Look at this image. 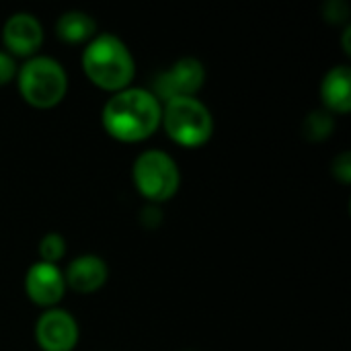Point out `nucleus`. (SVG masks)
<instances>
[{
  "label": "nucleus",
  "instance_id": "obj_15",
  "mask_svg": "<svg viewBox=\"0 0 351 351\" xmlns=\"http://www.w3.org/2000/svg\"><path fill=\"white\" fill-rule=\"evenodd\" d=\"M331 173L333 177L343 183V185H350L351 183V152H341L339 156H335L333 165H331Z\"/></svg>",
  "mask_w": 351,
  "mask_h": 351
},
{
  "label": "nucleus",
  "instance_id": "obj_17",
  "mask_svg": "<svg viewBox=\"0 0 351 351\" xmlns=\"http://www.w3.org/2000/svg\"><path fill=\"white\" fill-rule=\"evenodd\" d=\"M16 72H19V66H16L14 58L0 49V86L12 82L16 78Z\"/></svg>",
  "mask_w": 351,
  "mask_h": 351
},
{
  "label": "nucleus",
  "instance_id": "obj_14",
  "mask_svg": "<svg viewBox=\"0 0 351 351\" xmlns=\"http://www.w3.org/2000/svg\"><path fill=\"white\" fill-rule=\"evenodd\" d=\"M37 251H39V257L43 263L58 265V261H62L66 255V241L60 232H47L41 237Z\"/></svg>",
  "mask_w": 351,
  "mask_h": 351
},
{
  "label": "nucleus",
  "instance_id": "obj_9",
  "mask_svg": "<svg viewBox=\"0 0 351 351\" xmlns=\"http://www.w3.org/2000/svg\"><path fill=\"white\" fill-rule=\"evenodd\" d=\"M2 43L6 53L33 58L43 43V27L31 12H14L2 27Z\"/></svg>",
  "mask_w": 351,
  "mask_h": 351
},
{
  "label": "nucleus",
  "instance_id": "obj_18",
  "mask_svg": "<svg viewBox=\"0 0 351 351\" xmlns=\"http://www.w3.org/2000/svg\"><path fill=\"white\" fill-rule=\"evenodd\" d=\"M350 37H351V25H346V29H343V51H346L348 56L351 53Z\"/></svg>",
  "mask_w": 351,
  "mask_h": 351
},
{
  "label": "nucleus",
  "instance_id": "obj_1",
  "mask_svg": "<svg viewBox=\"0 0 351 351\" xmlns=\"http://www.w3.org/2000/svg\"><path fill=\"white\" fill-rule=\"evenodd\" d=\"M160 117L162 103L150 88L140 86L113 93L101 113L105 132L119 142L148 140L160 128Z\"/></svg>",
  "mask_w": 351,
  "mask_h": 351
},
{
  "label": "nucleus",
  "instance_id": "obj_11",
  "mask_svg": "<svg viewBox=\"0 0 351 351\" xmlns=\"http://www.w3.org/2000/svg\"><path fill=\"white\" fill-rule=\"evenodd\" d=\"M321 99L331 115L351 111V68L348 64L333 66L321 82Z\"/></svg>",
  "mask_w": 351,
  "mask_h": 351
},
{
  "label": "nucleus",
  "instance_id": "obj_16",
  "mask_svg": "<svg viewBox=\"0 0 351 351\" xmlns=\"http://www.w3.org/2000/svg\"><path fill=\"white\" fill-rule=\"evenodd\" d=\"M348 14H350V6L343 0H331L325 4V19L329 23H335V25L343 23V21H348Z\"/></svg>",
  "mask_w": 351,
  "mask_h": 351
},
{
  "label": "nucleus",
  "instance_id": "obj_2",
  "mask_svg": "<svg viewBox=\"0 0 351 351\" xmlns=\"http://www.w3.org/2000/svg\"><path fill=\"white\" fill-rule=\"evenodd\" d=\"M80 64L86 78L109 93L132 86L136 76V60L130 47L113 33H97L86 43Z\"/></svg>",
  "mask_w": 351,
  "mask_h": 351
},
{
  "label": "nucleus",
  "instance_id": "obj_3",
  "mask_svg": "<svg viewBox=\"0 0 351 351\" xmlns=\"http://www.w3.org/2000/svg\"><path fill=\"white\" fill-rule=\"evenodd\" d=\"M21 97L37 109H51L68 93V74L64 66L49 56L29 58L16 72Z\"/></svg>",
  "mask_w": 351,
  "mask_h": 351
},
{
  "label": "nucleus",
  "instance_id": "obj_8",
  "mask_svg": "<svg viewBox=\"0 0 351 351\" xmlns=\"http://www.w3.org/2000/svg\"><path fill=\"white\" fill-rule=\"evenodd\" d=\"M25 292L33 304L43 306L45 311L56 308L66 294L64 271L51 263H33L25 274Z\"/></svg>",
  "mask_w": 351,
  "mask_h": 351
},
{
  "label": "nucleus",
  "instance_id": "obj_7",
  "mask_svg": "<svg viewBox=\"0 0 351 351\" xmlns=\"http://www.w3.org/2000/svg\"><path fill=\"white\" fill-rule=\"evenodd\" d=\"M80 331L76 319L64 308H47L35 323V341L43 351H72Z\"/></svg>",
  "mask_w": 351,
  "mask_h": 351
},
{
  "label": "nucleus",
  "instance_id": "obj_6",
  "mask_svg": "<svg viewBox=\"0 0 351 351\" xmlns=\"http://www.w3.org/2000/svg\"><path fill=\"white\" fill-rule=\"evenodd\" d=\"M204 82H206L204 64L193 56H185L177 60L169 70L156 76L152 93L160 103H167L177 97H195L202 90Z\"/></svg>",
  "mask_w": 351,
  "mask_h": 351
},
{
  "label": "nucleus",
  "instance_id": "obj_4",
  "mask_svg": "<svg viewBox=\"0 0 351 351\" xmlns=\"http://www.w3.org/2000/svg\"><path fill=\"white\" fill-rule=\"evenodd\" d=\"M160 125L175 144L185 148H199L214 134V117L197 97H177L162 103Z\"/></svg>",
  "mask_w": 351,
  "mask_h": 351
},
{
  "label": "nucleus",
  "instance_id": "obj_10",
  "mask_svg": "<svg viewBox=\"0 0 351 351\" xmlns=\"http://www.w3.org/2000/svg\"><path fill=\"white\" fill-rule=\"evenodd\" d=\"M109 278V267L99 255H80L64 271L66 288H72L78 294H93L105 286Z\"/></svg>",
  "mask_w": 351,
  "mask_h": 351
},
{
  "label": "nucleus",
  "instance_id": "obj_12",
  "mask_svg": "<svg viewBox=\"0 0 351 351\" xmlns=\"http://www.w3.org/2000/svg\"><path fill=\"white\" fill-rule=\"evenodd\" d=\"M56 35L66 43H88L97 35V23L88 12L66 10L56 21Z\"/></svg>",
  "mask_w": 351,
  "mask_h": 351
},
{
  "label": "nucleus",
  "instance_id": "obj_13",
  "mask_svg": "<svg viewBox=\"0 0 351 351\" xmlns=\"http://www.w3.org/2000/svg\"><path fill=\"white\" fill-rule=\"evenodd\" d=\"M335 130V117L325 111V109H315L311 111L304 121H302V134L311 140V142H321L327 140Z\"/></svg>",
  "mask_w": 351,
  "mask_h": 351
},
{
  "label": "nucleus",
  "instance_id": "obj_5",
  "mask_svg": "<svg viewBox=\"0 0 351 351\" xmlns=\"http://www.w3.org/2000/svg\"><path fill=\"white\" fill-rule=\"evenodd\" d=\"M132 181L138 193L152 206L175 197L181 185V173L175 158L162 150H144L132 167Z\"/></svg>",
  "mask_w": 351,
  "mask_h": 351
}]
</instances>
